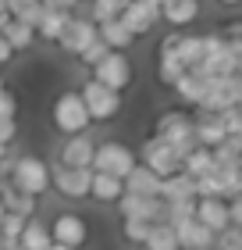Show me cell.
<instances>
[{
  "label": "cell",
  "mask_w": 242,
  "mask_h": 250,
  "mask_svg": "<svg viewBox=\"0 0 242 250\" xmlns=\"http://www.w3.org/2000/svg\"><path fill=\"white\" fill-rule=\"evenodd\" d=\"M149 225H153V222H146V218H121V236L129 243H139L143 247V240L149 236Z\"/></svg>",
  "instance_id": "cell-31"
},
{
  "label": "cell",
  "mask_w": 242,
  "mask_h": 250,
  "mask_svg": "<svg viewBox=\"0 0 242 250\" xmlns=\"http://www.w3.org/2000/svg\"><path fill=\"white\" fill-rule=\"evenodd\" d=\"M189 118H192V140H196V146L214 150V146L224 140L221 118H217L214 111H200V107H196V115H189Z\"/></svg>",
  "instance_id": "cell-17"
},
{
  "label": "cell",
  "mask_w": 242,
  "mask_h": 250,
  "mask_svg": "<svg viewBox=\"0 0 242 250\" xmlns=\"http://www.w3.org/2000/svg\"><path fill=\"white\" fill-rule=\"evenodd\" d=\"M11 61H15V50H11V43L0 36V68H7Z\"/></svg>",
  "instance_id": "cell-41"
},
{
  "label": "cell",
  "mask_w": 242,
  "mask_h": 250,
  "mask_svg": "<svg viewBox=\"0 0 242 250\" xmlns=\"http://www.w3.org/2000/svg\"><path fill=\"white\" fill-rule=\"evenodd\" d=\"M182 75H186V68H182V61L175 58V50H171L168 40H164V43H160V54H157V83L171 89Z\"/></svg>",
  "instance_id": "cell-23"
},
{
  "label": "cell",
  "mask_w": 242,
  "mask_h": 250,
  "mask_svg": "<svg viewBox=\"0 0 242 250\" xmlns=\"http://www.w3.org/2000/svg\"><path fill=\"white\" fill-rule=\"evenodd\" d=\"M217 118H221V129H224V136H242V104L217 111Z\"/></svg>",
  "instance_id": "cell-34"
},
{
  "label": "cell",
  "mask_w": 242,
  "mask_h": 250,
  "mask_svg": "<svg viewBox=\"0 0 242 250\" xmlns=\"http://www.w3.org/2000/svg\"><path fill=\"white\" fill-rule=\"evenodd\" d=\"M4 214H7V211H4V204H0V222H4Z\"/></svg>",
  "instance_id": "cell-45"
},
{
  "label": "cell",
  "mask_w": 242,
  "mask_h": 250,
  "mask_svg": "<svg viewBox=\"0 0 242 250\" xmlns=\"http://www.w3.org/2000/svg\"><path fill=\"white\" fill-rule=\"evenodd\" d=\"M121 186H125V193H132V197H157L160 179H157L153 172H149L146 165L135 161V165H132V172L121 179Z\"/></svg>",
  "instance_id": "cell-20"
},
{
  "label": "cell",
  "mask_w": 242,
  "mask_h": 250,
  "mask_svg": "<svg viewBox=\"0 0 242 250\" xmlns=\"http://www.w3.org/2000/svg\"><path fill=\"white\" fill-rule=\"evenodd\" d=\"M221 4H224V7H235V4H242V0H221Z\"/></svg>",
  "instance_id": "cell-44"
},
{
  "label": "cell",
  "mask_w": 242,
  "mask_h": 250,
  "mask_svg": "<svg viewBox=\"0 0 242 250\" xmlns=\"http://www.w3.org/2000/svg\"><path fill=\"white\" fill-rule=\"evenodd\" d=\"M182 172H186L189 179H203L214 172V154L206 150V146H192V150L182 157Z\"/></svg>",
  "instance_id": "cell-28"
},
{
  "label": "cell",
  "mask_w": 242,
  "mask_h": 250,
  "mask_svg": "<svg viewBox=\"0 0 242 250\" xmlns=\"http://www.w3.org/2000/svg\"><path fill=\"white\" fill-rule=\"evenodd\" d=\"M0 36H4L7 43H11V50H29L32 43H36V29L32 25H25V21H18V18H7V25L0 29Z\"/></svg>",
  "instance_id": "cell-27"
},
{
  "label": "cell",
  "mask_w": 242,
  "mask_h": 250,
  "mask_svg": "<svg viewBox=\"0 0 242 250\" xmlns=\"http://www.w3.org/2000/svg\"><path fill=\"white\" fill-rule=\"evenodd\" d=\"M50 122H54V129L61 136H78V132H86L89 125H93L86 104H82V97H78V89H64V93L54 100Z\"/></svg>",
  "instance_id": "cell-2"
},
{
  "label": "cell",
  "mask_w": 242,
  "mask_h": 250,
  "mask_svg": "<svg viewBox=\"0 0 242 250\" xmlns=\"http://www.w3.org/2000/svg\"><path fill=\"white\" fill-rule=\"evenodd\" d=\"M171 89H175V97L186 107H200V100L206 97V89H210V75H206L203 68H189V72L182 75Z\"/></svg>",
  "instance_id": "cell-15"
},
{
  "label": "cell",
  "mask_w": 242,
  "mask_h": 250,
  "mask_svg": "<svg viewBox=\"0 0 242 250\" xmlns=\"http://www.w3.org/2000/svg\"><path fill=\"white\" fill-rule=\"evenodd\" d=\"M121 193H125V186H121L118 175L93 172V179H89V197H93V200H100V204H118Z\"/></svg>",
  "instance_id": "cell-24"
},
{
  "label": "cell",
  "mask_w": 242,
  "mask_h": 250,
  "mask_svg": "<svg viewBox=\"0 0 242 250\" xmlns=\"http://www.w3.org/2000/svg\"><path fill=\"white\" fill-rule=\"evenodd\" d=\"M118 211H121V218L164 222V204H160L157 197H132V193H121L118 197Z\"/></svg>",
  "instance_id": "cell-16"
},
{
  "label": "cell",
  "mask_w": 242,
  "mask_h": 250,
  "mask_svg": "<svg viewBox=\"0 0 242 250\" xmlns=\"http://www.w3.org/2000/svg\"><path fill=\"white\" fill-rule=\"evenodd\" d=\"M78 97H82V104L89 111V122H111V118H118L121 107H125V93H114V89L93 83V79L78 89Z\"/></svg>",
  "instance_id": "cell-5"
},
{
  "label": "cell",
  "mask_w": 242,
  "mask_h": 250,
  "mask_svg": "<svg viewBox=\"0 0 242 250\" xmlns=\"http://www.w3.org/2000/svg\"><path fill=\"white\" fill-rule=\"evenodd\" d=\"M160 18L175 29H186L189 21L200 18V0H160Z\"/></svg>",
  "instance_id": "cell-21"
},
{
  "label": "cell",
  "mask_w": 242,
  "mask_h": 250,
  "mask_svg": "<svg viewBox=\"0 0 242 250\" xmlns=\"http://www.w3.org/2000/svg\"><path fill=\"white\" fill-rule=\"evenodd\" d=\"M0 118H18V97L7 86H0Z\"/></svg>",
  "instance_id": "cell-37"
},
{
  "label": "cell",
  "mask_w": 242,
  "mask_h": 250,
  "mask_svg": "<svg viewBox=\"0 0 242 250\" xmlns=\"http://www.w3.org/2000/svg\"><path fill=\"white\" fill-rule=\"evenodd\" d=\"M214 250H242V225H228L214 236Z\"/></svg>",
  "instance_id": "cell-32"
},
{
  "label": "cell",
  "mask_w": 242,
  "mask_h": 250,
  "mask_svg": "<svg viewBox=\"0 0 242 250\" xmlns=\"http://www.w3.org/2000/svg\"><path fill=\"white\" fill-rule=\"evenodd\" d=\"M242 104V79L239 75H224V79H210V89L206 97L200 100V111H224V107H235Z\"/></svg>",
  "instance_id": "cell-10"
},
{
  "label": "cell",
  "mask_w": 242,
  "mask_h": 250,
  "mask_svg": "<svg viewBox=\"0 0 242 250\" xmlns=\"http://www.w3.org/2000/svg\"><path fill=\"white\" fill-rule=\"evenodd\" d=\"M135 161L146 165L149 172H153L157 179H168V175H175L182 172V157L171 150V146L160 140V136H146V143L139 146V154H135Z\"/></svg>",
  "instance_id": "cell-7"
},
{
  "label": "cell",
  "mask_w": 242,
  "mask_h": 250,
  "mask_svg": "<svg viewBox=\"0 0 242 250\" xmlns=\"http://www.w3.org/2000/svg\"><path fill=\"white\" fill-rule=\"evenodd\" d=\"M103 54H107V47H103V43H100V36H96V40L89 43V47H86L82 54H78V61H82L86 68H93V64H96V61L103 58Z\"/></svg>",
  "instance_id": "cell-38"
},
{
  "label": "cell",
  "mask_w": 242,
  "mask_h": 250,
  "mask_svg": "<svg viewBox=\"0 0 242 250\" xmlns=\"http://www.w3.org/2000/svg\"><path fill=\"white\" fill-rule=\"evenodd\" d=\"M192 218H196V222H203L214 236L232 225V222H228V200H217V197H200V200H196Z\"/></svg>",
  "instance_id": "cell-18"
},
{
  "label": "cell",
  "mask_w": 242,
  "mask_h": 250,
  "mask_svg": "<svg viewBox=\"0 0 242 250\" xmlns=\"http://www.w3.org/2000/svg\"><path fill=\"white\" fill-rule=\"evenodd\" d=\"M196 200H178V204H164V222H178V218H192Z\"/></svg>",
  "instance_id": "cell-36"
},
{
  "label": "cell",
  "mask_w": 242,
  "mask_h": 250,
  "mask_svg": "<svg viewBox=\"0 0 242 250\" xmlns=\"http://www.w3.org/2000/svg\"><path fill=\"white\" fill-rule=\"evenodd\" d=\"M118 21L132 32L135 40H139V36H146V32L160 21V7L149 4V0H129V4H125V11L118 15Z\"/></svg>",
  "instance_id": "cell-11"
},
{
  "label": "cell",
  "mask_w": 242,
  "mask_h": 250,
  "mask_svg": "<svg viewBox=\"0 0 242 250\" xmlns=\"http://www.w3.org/2000/svg\"><path fill=\"white\" fill-rule=\"evenodd\" d=\"M0 11H4V0H0ZM4 15H7V11H4Z\"/></svg>",
  "instance_id": "cell-46"
},
{
  "label": "cell",
  "mask_w": 242,
  "mask_h": 250,
  "mask_svg": "<svg viewBox=\"0 0 242 250\" xmlns=\"http://www.w3.org/2000/svg\"><path fill=\"white\" fill-rule=\"evenodd\" d=\"M129 0H93V21H111L118 18Z\"/></svg>",
  "instance_id": "cell-33"
},
{
  "label": "cell",
  "mask_w": 242,
  "mask_h": 250,
  "mask_svg": "<svg viewBox=\"0 0 242 250\" xmlns=\"http://www.w3.org/2000/svg\"><path fill=\"white\" fill-rule=\"evenodd\" d=\"M96 40V21L93 18H68V25L61 32V40H57V47H61L64 54H72V58H78L89 43Z\"/></svg>",
  "instance_id": "cell-12"
},
{
  "label": "cell",
  "mask_w": 242,
  "mask_h": 250,
  "mask_svg": "<svg viewBox=\"0 0 242 250\" xmlns=\"http://www.w3.org/2000/svg\"><path fill=\"white\" fill-rule=\"evenodd\" d=\"M96 36H100V43H103L107 50H121V54L135 43V36L121 25L118 18H111V21H96Z\"/></svg>",
  "instance_id": "cell-22"
},
{
  "label": "cell",
  "mask_w": 242,
  "mask_h": 250,
  "mask_svg": "<svg viewBox=\"0 0 242 250\" xmlns=\"http://www.w3.org/2000/svg\"><path fill=\"white\" fill-rule=\"evenodd\" d=\"M7 18H11V15H4V11H0V29H4V25H7Z\"/></svg>",
  "instance_id": "cell-43"
},
{
  "label": "cell",
  "mask_w": 242,
  "mask_h": 250,
  "mask_svg": "<svg viewBox=\"0 0 242 250\" xmlns=\"http://www.w3.org/2000/svg\"><path fill=\"white\" fill-rule=\"evenodd\" d=\"M146 250H178V240H175V229L168 222H153L149 225V236L143 240Z\"/></svg>",
  "instance_id": "cell-30"
},
{
  "label": "cell",
  "mask_w": 242,
  "mask_h": 250,
  "mask_svg": "<svg viewBox=\"0 0 242 250\" xmlns=\"http://www.w3.org/2000/svg\"><path fill=\"white\" fill-rule=\"evenodd\" d=\"M50 229V243H61V247H72V250H82L89 243V222L82 214H57V218L47 225Z\"/></svg>",
  "instance_id": "cell-9"
},
{
  "label": "cell",
  "mask_w": 242,
  "mask_h": 250,
  "mask_svg": "<svg viewBox=\"0 0 242 250\" xmlns=\"http://www.w3.org/2000/svg\"><path fill=\"white\" fill-rule=\"evenodd\" d=\"M153 136H160L178 157H186L196 146V140H192V118L186 115V111H164V115L157 118Z\"/></svg>",
  "instance_id": "cell-4"
},
{
  "label": "cell",
  "mask_w": 242,
  "mask_h": 250,
  "mask_svg": "<svg viewBox=\"0 0 242 250\" xmlns=\"http://www.w3.org/2000/svg\"><path fill=\"white\" fill-rule=\"evenodd\" d=\"M47 250H72V247H61V243H50Z\"/></svg>",
  "instance_id": "cell-42"
},
{
  "label": "cell",
  "mask_w": 242,
  "mask_h": 250,
  "mask_svg": "<svg viewBox=\"0 0 242 250\" xmlns=\"http://www.w3.org/2000/svg\"><path fill=\"white\" fill-rule=\"evenodd\" d=\"M7 186L29 193V197H39V193L50 189V165L36 154H21L18 161H11V168H7Z\"/></svg>",
  "instance_id": "cell-1"
},
{
  "label": "cell",
  "mask_w": 242,
  "mask_h": 250,
  "mask_svg": "<svg viewBox=\"0 0 242 250\" xmlns=\"http://www.w3.org/2000/svg\"><path fill=\"white\" fill-rule=\"evenodd\" d=\"M89 72H93V83L114 89V93H125V89H132V83H135V68L129 61V54H121V50H107Z\"/></svg>",
  "instance_id": "cell-3"
},
{
  "label": "cell",
  "mask_w": 242,
  "mask_h": 250,
  "mask_svg": "<svg viewBox=\"0 0 242 250\" xmlns=\"http://www.w3.org/2000/svg\"><path fill=\"white\" fill-rule=\"evenodd\" d=\"M68 18L72 15H64V11H43V18L36 25V36H43L47 43H57L61 32H64V25H68Z\"/></svg>",
  "instance_id": "cell-29"
},
{
  "label": "cell",
  "mask_w": 242,
  "mask_h": 250,
  "mask_svg": "<svg viewBox=\"0 0 242 250\" xmlns=\"http://www.w3.org/2000/svg\"><path fill=\"white\" fill-rule=\"evenodd\" d=\"M89 179H93V168H72V165H54L50 168V186L64 200H86L89 197Z\"/></svg>",
  "instance_id": "cell-8"
},
{
  "label": "cell",
  "mask_w": 242,
  "mask_h": 250,
  "mask_svg": "<svg viewBox=\"0 0 242 250\" xmlns=\"http://www.w3.org/2000/svg\"><path fill=\"white\" fill-rule=\"evenodd\" d=\"M21 229H25L21 214H4V222H0V243H18Z\"/></svg>",
  "instance_id": "cell-35"
},
{
  "label": "cell",
  "mask_w": 242,
  "mask_h": 250,
  "mask_svg": "<svg viewBox=\"0 0 242 250\" xmlns=\"http://www.w3.org/2000/svg\"><path fill=\"white\" fill-rule=\"evenodd\" d=\"M149 4H157V7H160V0H149Z\"/></svg>",
  "instance_id": "cell-47"
},
{
  "label": "cell",
  "mask_w": 242,
  "mask_h": 250,
  "mask_svg": "<svg viewBox=\"0 0 242 250\" xmlns=\"http://www.w3.org/2000/svg\"><path fill=\"white\" fill-rule=\"evenodd\" d=\"M132 165H135V150L129 143H118V140H107V143H96V150H93V172H103V175H118L125 179L132 172Z\"/></svg>",
  "instance_id": "cell-6"
},
{
  "label": "cell",
  "mask_w": 242,
  "mask_h": 250,
  "mask_svg": "<svg viewBox=\"0 0 242 250\" xmlns=\"http://www.w3.org/2000/svg\"><path fill=\"white\" fill-rule=\"evenodd\" d=\"M206 250H214V247H206Z\"/></svg>",
  "instance_id": "cell-48"
},
{
  "label": "cell",
  "mask_w": 242,
  "mask_h": 250,
  "mask_svg": "<svg viewBox=\"0 0 242 250\" xmlns=\"http://www.w3.org/2000/svg\"><path fill=\"white\" fill-rule=\"evenodd\" d=\"M0 204H4L7 214H21V218H32V211H36V197H29V193H21L15 186H0Z\"/></svg>",
  "instance_id": "cell-25"
},
{
  "label": "cell",
  "mask_w": 242,
  "mask_h": 250,
  "mask_svg": "<svg viewBox=\"0 0 242 250\" xmlns=\"http://www.w3.org/2000/svg\"><path fill=\"white\" fill-rule=\"evenodd\" d=\"M93 150H96V140H93V136H86V132H78V136H64L61 154H57V165L89 168V165H93Z\"/></svg>",
  "instance_id": "cell-14"
},
{
  "label": "cell",
  "mask_w": 242,
  "mask_h": 250,
  "mask_svg": "<svg viewBox=\"0 0 242 250\" xmlns=\"http://www.w3.org/2000/svg\"><path fill=\"white\" fill-rule=\"evenodd\" d=\"M18 247L21 250H47L50 247V229L36 218V214L25 218V229H21V236H18Z\"/></svg>",
  "instance_id": "cell-26"
},
{
  "label": "cell",
  "mask_w": 242,
  "mask_h": 250,
  "mask_svg": "<svg viewBox=\"0 0 242 250\" xmlns=\"http://www.w3.org/2000/svg\"><path fill=\"white\" fill-rule=\"evenodd\" d=\"M157 200L160 204H178V200H196V183L186 172H175L168 179H160V189H157Z\"/></svg>",
  "instance_id": "cell-19"
},
{
  "label": "cell",
  "mask_w": 242,
  "mask_h": 250,
  "mask_svg": "<svg viewBox=\"0 0 242 250\" xmlns=\"http://www.w3.org/2000/svg\"><path fill=\"white\" fill-rule=\"evenodd\" d=\"M18 136V118H0V146H7Z\"/></svg>",
  "instance_id": "cell-39"
},
{
  "label": "cell",
  "mask_w": 242,
  "mask_h": 250,
  "mask_svg": "<svg viewBox=\"0 0 242 250\" xmlns=\"http://www.w3.org/2000/svg\"><path fill=\"white\" fill-rule=\"evenodd\" d=\"M175 229V240H178V250H206L214 247V232L206 229L203 222L196 218H178V222H168Z\"/></svg>",
  "instance_id": "cell-13"
},
{
  "label": "cell",
  "mask_w": 242,
  "mask_h": 250,
  "mask_svg": "<svg viewBox=\"0 0 242 250\" xmlns=\"http://www.w3.org/2000/svg\"><path fill=\"white\" fill-rule=\"evenodd\" d=\"M39 4H43V11H64V15H72L78 0H39Z\"/></svg>",
  "instance_id": "cell-40"
}]
</instances>
